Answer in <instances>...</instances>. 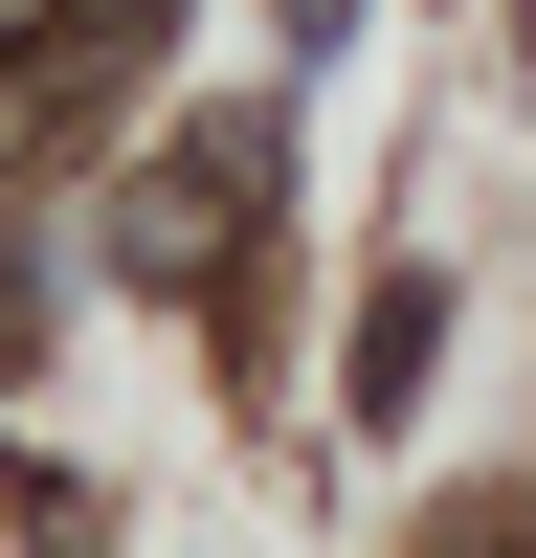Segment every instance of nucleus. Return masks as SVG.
Returning a JSON list of instances; mask_svg holds the SVG:
<instances>
[{
    "mask_svg": "<svg viewBox=\"0 0 536 558\" xmlns=\"http://www.w3.org/2000/svg\"><path fill=\"white\" fill-rule=\"evenodd\" d=\"M23 336H45V291H23V246H0V357H23Z\"/></svg>",
    "mask_w": 536,
    "mask_h": 558,
    "instance_id": "obj_3",
    "label": "nucleus"
},
{
    "mask_svg": "<svg viewBox=\"0 0 536 558\" xmlns=\"http://www.w3.org/2000/svg\"><path fill=\"white\" fill-rule=\"evenodd\" d=\"M425 357H447V268H402V291L357 313V402H425Z\"/></svg>",
    "mask_w": 536,
    "mask_h": 558,
    "instance_id": "obj_2",
    "label": "nucleus"
},
{
    "mask_svg": "<svg viewBox=\"0 0 536 558\" xmlns=\"http://www.w3.org/2000/svg\"><path fill=\"white\" fill-rule=\"evenodd\" d=\"M246 223H268V112H202V134H179V157L112 202V268H134V291H202Z\"/></svg>",
    "mask_w": 536,
    "mask_h": 558,
    "instance_id": "obj_1",
    "label": "nucleus"
}]
</instances>
